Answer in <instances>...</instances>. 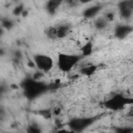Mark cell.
<instances>
[{
	"instance_id": "cell-20",
	"label": "cell",
	"mask_w": 133,
	"mask_h": 133,
	"mask_svg": "<svg viewBox=\"0 0 133 133\" xmlns=\"http://www.w3.org/2000/svg\"><path fill=\"white\" fill-rule=\"evenodd\" d=\"M115 131L117 133H131V132H133V128H126V127L115 128Z\"/></svg>"
},
{
	"instance_id": "cell-8",
	"label": "cell",
	"mask_w": 133,
	"mask_h": 133,
	"mask_svg": "<svg viewBox=\"0 0 133 133\" xmlns=\"http://www.w3.org/2000/svg\"><path fill=\"white\" fill-rule=\"evenodd\" d=\"M64 0H48L46 3V10L49 15H54L57 10V8L60 6V4Z\"/></svg>"
},
{
	"instance_id": "cell-11",
	"label": "cell",
	"mask_w": 133,
	"mask_h": 133,
	"mask_svg": "<svg viewBox=\"0 0 133 133\" xmlns=\"http://www.w3.org/2000/svg\"><path fill=\"white\" fill-rule=\"evenodd\" d=\"M97 70V65L95 64H88V65H85L83 66L81 70H80V74L81 75H84V76H91Z\"/></svg>"
},
{
	"instance_id": "cell-28",
	"label": "cell",
	"mask_w": 133,
	"mask_h": 133,
	"mask_svg": "<svg viewBox=\"0 0 133 133\" xmlns=\"http://www.w3.org/2000/svg\"><path fill=\"white\" fill-rule=\"evenodd\" d=\"M4 116V109L0 107V117H3Z\"/></svg>"
},
{
	"instance_id": "cell-16",
	"label": "cell",
	"mask_w": 133,
	"mask_h": 133,
	"mask_svg": "<svg viewBox=\"0 0 133 133\" xmlns=\"http://www.w3.org/2000/svg\"><path fill=\"white\" fill-rule=\"evenodd\" d=\"M46 34H47V36L50 37V38H56V29H55V26L49 27V28L46 30Z\"/></svg>"
},
{
	"instance_id": "cell-5",
	"label": "cell",
	"mask_w": 133,
	"mask_h": 133,
	"mask_svg": "<svg viewBox=\"0 0 133 133\" xmlns=\"http://www.w3.org/2000/svg\"><path fill=\"white\" fill-rule=\"evenodd\" d=\"M33 61L35 63V66L42 71L43 73L49 72L53 68V60L50 56L45 54H36L33 56Z\"/></svg>"
},
{
	"instance_id": "cell-15",
	"label": "cell",
	"mask_w": 133,
	"mask_h": 133,
	"mask_svg": "<svg viewBox=\"0 0 133 133\" xmlns=\"http://www.w3.org/2000/svg\"><path fill=\"white\" fill-rule=\"evenodd\" d=\"M1 26H2V28H5L7 30H10L14 27V22L10 19H8V18H3L1 20Z\"/></svg>"
},
{
	"instance_id": "cell-21",
	"label": "cell",
	"mask_w": 133,
	"mask_h": 133,
	"mask_svg": "<svg viewBox=\"0 0 133 133\" xmlns=\"http://www.w3.org/2000/svg\"><path fill=\"white\" fill-rule=\"evenodd\" d=\"M43 76H44V75H43V72L38 70V71H37V72H36V73H35V74L32 76V78H33L34 80H39V79H41Z\"/></svg>"
},
{
	"instance_id": "cell-7",
	"label": "cell",
	"mask_w": 133,
	"mask_h": 133,
	"mask_svg": "<svg viewBox=\"0 0 133 133\" xmlns=\"http://www.w3.org/2000/svg\"><path fill=\"white\" fill-rule=\"evenodd\" d=\"M132 30L133 29L130 25H118L114 30V35L118 39H124L132 32Z\"/></svg>"
},
{
	"instance_id": "cell-24",
	"label": "cell",
	"mask_w": 133,
	"mask_h": 133,
	"mask_svg": "<svg viewBox=\"0 0 133 133\" xmlns=\"http://www.w3.org/2000/svg\"><path fill=\"white\" fill-rule=\"evenodd\" d=\"M7 89V86L4 84H0V95H2L3 92H5Z\"/></svg>"
},
{
	"instance_id": "cell-19",
	"label": "cell",
	"mask_w": 133,
	"mask_h": 133,
	"mask_svg": "<svg viewBox=\"0 0 133 133\" xmlns=\"http://www.w3.org/2000/svg\"><path fill=\"white\" fill-rule=\"evenodd\" d=\"M59 86H60V80H55L54 82L48 84V88H49V89H52V90L57 89Z\"/></svg>"
},
{
	"instance_id": "cell-31",
	"label": "cell",
	"mask_w": 133,
	"mask_h": 133,
	"mask_svg": "<svg viewBox=\"0 0 133 133\" xmlns=\"http://www.w3.org/2000/svg\"><path fill=\"white\" fill-rule=\"evenodd\" d=\"M10 87H11V88H14V89H17V88H18V85H16V84H11V85H10Z\"/></svg>"
},
{
	"instance_id": "cell-29",
	"label": "cell",
	"mask_w": 133,
	"mask_h": 133,
	"mask_svg": "<svg viewBox=\"0 0 133 133\" xmlns=\"http://www.w3.org/2000/svg\"><path fill=\"white\" fill-rule=\"evenodd\" d=\"M91 0H79L80 3H83V4H86V3H89Z\"/></svg>"
},
{
	"instance_id": "cell-26",
	"label": "cell",
	"mask_w": 133,
	"mask_h": 133,
	"mask_svg": "<svg viewBox=\"0 0 133 133\" xmlns=\"http://www.w3.org/2000/svg\"><path fill=\"white\" fill-rule=\"evenodd\" d=\"M64 1H66V3L71 6H74L76 4V0H64Z\"/></svg>"
},
{
	"instance_id": "cell-23",
	"label": "cell",
	"mask_w": 133,
	"mask_h": 133,
	"mask_svg": "<svg viewBox=\"0 0 133 133\" xmlns=\"http://www.w3.org/2000/svg\"><path fill=\"white\" fill-rule=\"evenodd\" d=\"M27 65H28L29 68H35V63H34L33 59H30V58H28V61H27Z\"/></svg>"
},
{
	"instance_id": "cell-3",
	"label": "cell",
	"mask_w": 133,
	"mask_h": 133,
	"mask_svg": "<svg viewBox=\"0 0 133 133\" xmlns=\"http://www.w3.org/2000/svg\"><path fill=\"white\" fill-rule=\"evenodd\" d=\"M132 99L126 98L125 96H123L122 94H116L113 97H111L109 100H106L104 102V107L108 110H121L124 109L126 105L128 104H132Z\"/></svg>"
},
{
	"instance_id": "cell-22",
	"label": "cell",
	"mask_w": 133,
	"mask_h": 133,
	"mask_svg": "<svg viewBox=\"0 0 133 133\" xmlns=\"http://www.w3.org/2000/svg\"><path fill=\"white\" fill-rule=\"evenodd\" d=\"M114 19V15H113V12H107L106 15H105V20L108 22V21H112Z\"/></svg>"
},
{
	"instance_id": "cell-30",
	"label": "cell",
	"mask_w": 133,
	"mask_h": 133,
	"mask_svg": "<svg viewBox=\"0 0 133 133\" xmlns=\"http://www.w3.org/2000/svg\"><path fill=\"white\" fill-rule=\"evenodd\" d=\"M4 53H5V52H4V49L0 48V57H1V56H3V55H4Z\"/></svg>"
},
{
	"instance_id": "cell-9",
	"label": "cell",
	"mask_w": 133,
	"mask_h": 133,
	"mask_svg": "<svg viewBox=\"0 0 133 133\" xmlns=\"http://www.w3.org/2000/svg\"><path fill=\"white\" fill-rule=\"evenodd\" d=\"M101 9H102V6L101 5H92V6H89V7H87L83 11V17L86 18V19H92V18H95L100 12Z\"/></svg>"
},
{
	"instance_id": "cell-1",
	"label": "cell",
	"mask_w": 133,
	"mask_h": 133,
	"mask_svg": "<svg viewBox=\"0 0 133 133\" xmlns=\"http://www.w3.org/2000/svg\"><path fill=\"white\" fill-rule=\"evenodd\" d=\"M21 87L23 88L24 96L28 100H34L47 90H49L48 84L39 80H34L32 77L25 78L21 83Z\"/></svg>"
},
{
	"instance_id": "cell-18",
	"label": "cell",
	"mask_w": 133,
	"mask_h": 133,
	"mask_svg": "<svg viewBox=\"0 0 133 133\" xmlns=\"http://www.w3.org/2000/svg\"><path fill=\"white\" fill-rule=\"evenodd\" d=\"M26 131H27L28 133H39V132H41V129H39L38 127H36V125H30V126L26 129Z\"/></svg>"
},
{
	"instance_id": "cell-27",
	"label": "cell",
	"mask_w": 133,
	"mask_h": 133,
	"mask_svg": "<svg viewBox=\"0 0 133 133\" xmlns=\"http://www.w3.org/2000/svg\"><path fill=\"white\" fill-rule=\"evenodd\" d=\"M27 15H28V11H27L26 9H24V10L22 11V14H21V16H22V17H24V18H25V17H27Z\"/></svg>"
},
{
	"instance_id": "cell-10",
	"label": "cell",
	"mask_w": 133,
	"mask_h": 133,
	"mask_svg": "<svg viewBox=\"0 0 133 133\" xmlns=\"http://www.w3.org/2000/svg\"><path fill=\"white\" fill-rule=\"evenodd\" d=\"M55 29H56V38H63L69 34L71 27L69 24H61L55 26Z\"/></svg>"
},
{
	"instance_id": "cell-17",
	"label": "cell",
	"mask_w": 133,
	"mask_h": 133,
	"mask_svg": "<svg viewBox=\"0 0 133 133\" xmlns=\"http://www.w3.org/2000/svg\"><path fill=\"white\" fill-rule=\"evenodd\" d=\"M23 10H24V5H23V4H19V5H17V6L14 8L12 15H14V16H21V14H22Z\"/></svg>"
},
{
	"instance_id": "cell-2",
	"label": "cell",
	"mask_w": 133,
	"mask_h": 133,
	"mask_svg": "<svg viewBox=\"0 0 133 133\" xmlns=\"http://www.w3.org/2000/svg\"><path fill=\"white\" fill-rule=\"evenodd\" d=\"M81 59L80 55L75 54H66V53H59L57 58V65L61 72H70Z\"/></svg>"
},
{
	"instance_id": "cell-6",
	"label": "cell",
	"mask_w": 133,
	"mask_h": 133,
	"mask_svg": "<svg viewBox=\"0 0 133 133\" xmlns=\"http://www.w3.org/2000/svg\"><path fill=\"white\" fill-rule=\"evenodd\" d=\"M119 15L123 19H130L133 14V0H123L118 3Z\"/></svg>"
},
{
	"instance_id": "cell-14",
	"label": "cell",
	"mask_w": 133,
	"mask_h": 133,
	"mask_svg": "<svg viewBox=\"0 0 133 133\" xmlns=\"http://www.w3.org/2000/svg\"><path fill=\"white\" fill-rule=\"evenodd\" d=\"M107 24H108V22L105 20V18H99L95 22V27L98 30H102V29H104L107 26Z\"/></svg>"
},
{
	"instance_id": "cell-12",
	"label": "cell",
	"mask_w": 133,
	"mask_h": 133,
	"mask_svg": "<svg viewBox=\"0 0 133 133\" xmlns=\"http://www.w3.org/2000/svg\"><path fill=\"white\" fill-rule=\"evenodd\" d=\"M92 43H91V41H88V42H86L83 46H82V48H81V52H82V55L83 56H89V55H91V53H92Z\"/></svg>"
},
{
	"instance_id": "cell-25",
	"label": "cell",
	"mask_w": 133,
	"mask_h": 133,
	"mask_svg": "<svg viewBox=\"0 0 133 133\" xmlns=\"http://www.w3.org/2000/svg\"><path fill=\"white\" fill-rule=\"evenodd\" d=\"M60 108H54V110L52 111V114H54V115H58L59 113H60Z\"/></svg>"
},
{
	"instance_id": "cell-4",
	"label": "cell",
	"mask_w": 133,
	"mask_h": 133,
	"mask_svg": "<svg viewBox=\"0 0 133 133\" xmlns=\"http://www.w3.org/2000/svg\"><path fill=\"white\" fill-rule=\"evenodd\" d=\"M99 119L98 116H89V117H76L72 118L69 123L68 126L70 129L74 132H82L89 126H91L94 123H96Z\"/></svg>"
},
{
	"instance_id": "cell-13",
	"label": "cell",
	"mask_w": 133,
	"mask_h": 133,
	"mask_svg": "<svg viewBox=\"0 0 133 133\" xmlns=\"http://www.w3.org/2000/svg\"><path fill=\"white\" fill-rule=\"evenodd\" d=\"M36 114H38L39 116H42L45 119H50L52 117V110L50 108H46V109H39L37 111H35Z\"/></svg>"
}]
</instances>
